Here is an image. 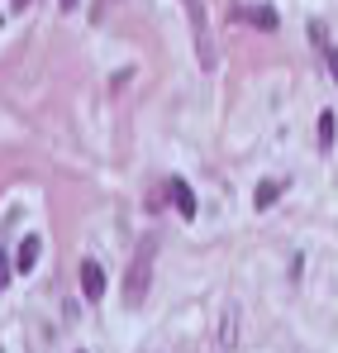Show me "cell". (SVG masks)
Returning <instances> with one entry per match:
<instances>
[{
    "mask_svg": "<svg viewBox=\"0 0 338 353\" xmlns=\"http://www.w3.org/2000/svg\"><path fill=\"white\" fill-rule=\"evenodd\" d=\"M153 268H158V234H148L134 258H129V272H124V305H143L148 287H153Z\"/></svg>",
    "mask_w": 338,
    "mask_h": 353,
    "instance_id": "obj_1",
    "label": "cell"
},
{
    "mask_svg": "<svg viewBox=\"0 0 338 353\" xmlns=\"http://www.w3.org/2000/svg\"><path fill=\"white\" fill-rule=\"evenodd\" d=\"M39 253H43V239L24 234L19 239V253H14V272H34V268H39Z\"/></svg>",
    "mask_w": 338,
    "mask_h": 353,
    "instance_id": "obj_2",
    "label": "cell"
},
{
    "mask_svg": "<svg viewBox=\"0 0 338 353\" xmlns=\"http://www.w3.org/2000/svg\"><path fill=\"white\" fill-rule=\"evenodd\" d=\"M81 292L91 296V301H101V296H105V268H101L96 258H86V263H81Z\"/></svg>",
    "mask_w": 338,
    "mask_h": 353,
    "instance_id": "obj_3",
    "label": "cell"
},
{
    "mask_svg": "<svg viewBox=\"0 0 338 353\" xmlns=\"http://www.w3.org/2000/svg\"><path fill=\"white\" fill-rule=\"evenodd\" d=\"M238 19L253 29H277V10L272 5H238Z\"/></svg>",
    "mask_w": 338,
    "mask_h": 353,
    "instance_id": "obj_4",
    "label": "cell"
},
{
    "mask_svg": "<svg viewBox=\"0 0 338 353\" xmlns=\"http://www.w3.org/2000/svg\"><path fill=\"white\" fill-rule=\"evenodd\" d=\"M167 191H171V205H176V215H181V220H191V215H196V196H191V186H186L181 176H171Z\"/></svg>",
    "mask_w": 338,
    "mask_h": 353,
    "instance_id": "obj_5",
    "label": "cell"
},
{
    "mask_svg": "<svg viewBox=\"0 0 338 353\" xmlns=\"http://www.w3.org/2000/svg\"><path fill=\"white\" fill-rule=\"evenodd\" d=\"M286 191V181H277V176H267L262 186H257V196H253V205L257 210H267V205H277V196Z\"/></svg>",
    "mask_w": 338,
    "mask_h": 353,
    "instance_id": "obj_6",
    "label": "cell"
},
{
    "mask_svg": "<svg viewBox=\"0 0 338 353\" xmlns=\"http://www.w3.org/2000/svg\"><path fill=\"white\" fill-rule=\"evenodd\" d=\"M220 344H224V349H233V344H238V310H233V305H229L224 320H220Z\"/></svg>",
    "mask_w": 338,
    "mask_h": 353,
    "instance_id": "obj_7",
    "label": "cell"
},
{
    "mask_svg": "<svg viewBox=\"0 0 338 353\" xmlns=\"http://www.w3.org/2000/svg\"><path fill=\"white\" fill-rule=\"evenodd\" d=\"M315 139H319V148H329V143H334V115H329V110L319 115V129H315Z\"/></svg>",
    "mask_w": 338,
    "mask_h": 353,
    "instance_id": "obj_8",
    "label": "cell"
},
{
    "mask_svg": "<svg viewBox=\"0 0 338 353\" xmlns=\"http://www.w3.org/2000/svg\"><path fill=\"white\" fill-rule=\"evenodd\" d=\"M10 272H14V258H10V253H0V287L10 282Z\"/></svg>",
    "mask_w": 338,
    "mask_h": 353,
    "instance_id": "obj_9",
    "label": "cell"
},
{
    "mask_svg": "<svg viewBox=\"0 0 338 353\" xmlns=\"http://www.w3.org/2000/svg\"><path fill=\"white\" fill-rule=\"evenodd\" d=\"M329 67H334V81H338V48H329Z\"/></svg>",
    "mask_w": 338,
    "mask_h": 353,
    "instance_id": "obj_10",
    "label": "cell"
}]
</instances>
